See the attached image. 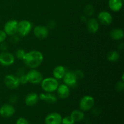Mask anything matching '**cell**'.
<instances>
[{
    "instance_id": "16",
    "label": "cell",
    "mask_w": 124,
    "mask_h": 124,
    "mask_svg": "<svg viewBox=\"0 0 124 124\" xmlns=\"http://www.w3.org/2000/svg\"><path fill=\"white\" fill-rule=\"evenodd\" d=\"M39 98L40 100L43 101L48 104H53L57 101L56 96L53 93H49V92L41 93L39 95Z\"/></svg>"
},
{
    "instance_id": "4",
    "label": "cell",
    "mask_w": 124,
    "mask_h": 124,
    "mask_svg": "<svg viewBox=\"0 0 124 124\" xmlns=\"http://www.w3.org/2000/svg\"><path fill=\"white\" fill-rule=\"evenodd\" d=\"M32 29V25L27 20H22L18 23L17 32L20 36H25L29 35Z\"/></svg>"
},
{
    "instance_id": "10",
    "label": "cell",
    "mask_w": 124,
    "mask_h": 124,
    "mask_svg": "<svg viewBox=\"0 0 124 124\" xmlns=\"http://www.w3.org/2000/svg\"><path fill=\"white\" fill-rule=\"evenodd\" d=\"M15 113L14 107L10 104L2 105L0 108V115L3 117H10L13 116Z\"/></svg>"
},
{
    "instance_id": "12",
    "label": "cell",
    "mask_w": 124,
    "mask_h": 124,
    "mask_svg": "<svg viewBox=\"0 0 124 124\" xmlns=\"http://www.w3.org/2000/svg\"><path fill=\"white\" fill-rule=\"evenodd\" d=\"M61 115L56 112H53L47 115L44 120L46 124H61Z\"/></svg>"
},
{
    "instance_id": "3",
    "label": "cell",
    "mask_w": 124,
    "mask_h": 124,
    "mask_svg": "<svg viewBox=\"0 0 124 124\" xmlns=\"http://www.w3.org/2000/svg\"><path fill=\"white\" fill-rule=\"evenodd\" d=\"M94 103H95V101L93 96L86 95L81 98L79 102V107L81 111H88L93 107Z\"/></svg>"
},
{
    "instance_id": "31",
    "label": "cell",
    "mask_w": 124,
    "mask_h": 124,
    "mask_svg": "<svg viewBox=\"0 0 124 124\" xmlns=\"http://www.w3.org/2000/svg\"><path fill=\"white\" fill-rule=\"evenodd\" d=\"M7 47H8V46H7V44L5 43L4 41L1 42V44H0V49L2 51H3V52H4V51L7 49Z\"/></svg>"
},
{
    "instance_id": "8",
    "label": "cell",
    "mask_w": 124,
    "mask_h": 124,
    "mask_svg": "<svg viewBox=\"0 0 124 124\" xmlns=\"http://www.w3.org/2000/svg\"><path fill=\"white\" fill-rule=\"evenodd\" d=\"M18 23L16 20L12 19L9 20L5 24L4 27V31H5L7 35L13 36L17 33V27Z\"/></svg>"
},
{
    "instance_id": "18",
    "label": "cell",
    "mask_w": 124,
    "mask_h": 124,
    "mask_svg": "<svg viewBox=\"0 0 124 124\" xmlns=\"http://www.w3.org/2000/svg\"><path fill=\"white\" fill-rule=\"evenodd\" d=\"M66 69L62 65H58L53 70V76L57 80L62 79L66 73Z\"/></svg>"
},
{
    "instance_id": "27",
    "label": "cell",
    "mask_w": 124,
    "mask_h": 124,
    "mask_svg": "<svg viewBox=\"0 0 124 124\" xmlns=\"http://www.w3.org/2000/svg\"><path fill=\"white\" fill-rule=\"evenodd\" d=\"M74 73H75V76L78 79H80L83 78L84 76V73L83 71L81 70H77L76 71H73Z\"/></svg>"
},
{
    "instance_id": "2",
    "label": "cell",
    "mask_w": 124,
    "mask_h": 124,
    "mask_svg": "<svg viewBox=\"0 0 124 124\" xmlns=\"http://www.w3.org/2000/svg\"><path fill=\"white\" fill-rule=\"evenodd\" d=\"M40 84L42 89L45 92H49V93H53L56 91L59 85L58 80L53 77L43 79Z\"/></svg>"
},
{
    "instance_id": "15",
    "label": "cell",
    "mask_w": 124,
    "mask_h": 124,
    "mask_svg": "<svg viewBox=\"0 0 124 124\" xmlns=\"http://www.w3.org/2000/svg\"><path fill=\"white\" fill-rule=\"evenodd\" d=\"M39 98V95L36 93H30L25 96V104L29 107H32L38 102Z\"/></svg>"
},
{
    "instance_id": "26",
    "label": "cell",
    "mask_w": 124,
    "mask_h": 124,
    "mask_svg": "<svg viewBox=\"0 0 124 124\" xmlns=\"http://www.w3.org/2000/svg\"><path fill=\"white\" fill-rule=\"evenodd\" d=\"M19 81H20V84H25L28 82L27 77V75H25V74L21 75L19 76Z\"/></svg>"
},
{
    "instance_id": "23",
    "label": "cell",
    "mask_w": 124,
    "mask_h": 124,
    "mask_svg": "<svg viewBox=\"0 0 124 124\" xmlns=\"http://www.w3.org/2000/svg\"><path fill=\"white\" fill-rule=\"evenodd\" d=\"M94 7L90 4H88L85 7L84 13L86 16H92L94 13Z\"/></svg>"
},
{
    "instance_id": "28",
    "label": "cell",
    "mask_w": 124,
    "mask_h": 124,
    "mask_svg": "<svg viewBox=\"0 0 124 124\" xmlns=\"http://www.w3.org/2000/svg\"><path fill=\"white\" fill-rule=\"evenodd\" d=\"M124 88V84L123 81L118 82L116 85V90L117 92H122Z\"/></svg>"
},
{
    "instance_id": "32",
    "label": "cell",
    "mask_w": 124,
    "mask_h": 124,
    "mask_svg": "<svg viewBox=\"0 0 124 124\" xmlns=\"http://www.w3.org/2000/svg\"><path fill=\"white\" fill-rule=\"evenodd\" d=\"M10 101L12 103H15L17 101V97L16 95H12L10 98Z\"/></svg>"
},
{
    "instance_id": "11",
    "label": "cell",
    "mask_w": 124,
    "mask_h": 124,
    "mask_svg": "<svg viewBox=\"0 0 124 124\" xmlns=\"http://www.w3.org/2000/svg\"><path fill=\"white\" fill-rule=\"evenodd\" d=\"M98 22L104 25H109L112 23L113 16L107 11H102L98 15Z\"/></svg>"
},
{
    "instance_id": "33",
    "label": "cell",
    "mask_w": 124,
    "mask_h": 124,
    "mask_svg": "<svg viewBox=\"0 0 124 124\" xmlns=\"http://www.w3.org/2000/svg\"><path fill=\"white\" fill-rule=\"evenodd\" d=\"M81 21L82 22V23H87V16L84 15L82 16L81 17Z\"/></svg>"
},
{
    "instance_id": "19",
    "label": "cell",
    "mask_w": 124,
    "mask_h": 124,
    "mask_svg": "<svg viewBox=\"0 0 124 124\" xmlns=\"http://www.w3.org/2000/svg\"><path fill=\"white\" fill-rule=\"evenodd\" d=\"M108 7L113 12H119L122 9L123 7V1L122 0H109Z\"/></svg>"
},
{
    "instance_id": "22",
    "label": "cell",
    "mask_w": 124,
    "mask_h": 124,
    "mask_svg": "<svg viewBox=\"0 0 124 124\" xmlns=\"http://www.w3.org/2000/svg\"><path fill=\"white\" fill-rule=\"evenodd\" d=\"M120 54L117 51L113 50L110 52L107 55V59L111 62H115L119 59Z\"/></svg>"
},
{
    "instance_id": "1",
    "label": "cell",
    "mask_w": 124,
    "mask_h": 124,
    "mask_svg": "<svg viewBox=\"0 0 124 124\" xmlns=\"http://www.w3.org/2000/svg\"><path fill=\"white\" fill-rule=\"evenodd\" d=\"M43 60V54L38 50H32L25 53L23 59L25 65L31 69H35L39 67Z\"/></svg>"
},
{
    "instance_id": "20",
    "label": "cell",
    "mask_w": 124,
    "mask_h": 124,
    "mask_svg": "<svg viewBox=\"0 0 124 124\" xmlns=\"http://www.w3.org/2000/svg\"><path fill=\"white\" fill-rule=\"evenodd\" d=\"M110 37L114 40L118 41L124 38V31L121 29H113L110 33Z\"/></svg>"
},
{
    "instance_id": "13",
    "label": "cell",
    "mask_w": 124,
    "mask_h": 124,
    "mask_svg": "<svg viewBox=\"0 0 124 124\" xmlns=\"http://www.w3.org/2000/svg\"><path fill=\"white\" fill-rule=\"evenodd\" d=\"M34 35L39 39H45L48 36L49 31L47 27L44 25H37L33 29Z\"/></svg>"
},
{
    "instance_id": "29",
    "label": "cell",
    "mask_w": 124,
    "mask_h": 124,
    "mask_svg": "<svg viewBox=\"0 0 124 124\" xmlns=\"http://www.w3.org/2000/svg\"><path fill=\"white\" fill-rule=\"evenodd\" d=\"M16 124H29V122L24 117H19L17 119Z\"/></svg>"
},
{
    "instance_id": "7",
    "label": "cell",
    "mask_w": 124,
    "mask_h": 124,
    "mask_svg": "<svg viewBox=\"0 0 124 124\" xmlns=\"http://www.w3.org/2000/svg\"><path fill=\"white\" fill-rule=\"evenodd\" d=\"M15 56L8 52H3L0 54V64L2 66H10L14 63Z\"/></svg>"
},
{
    "instance_id": "25",
    "label": "cell",
    "mask_w": 124,
    "mask_h": 124,
    "mask_svg": "<svg viewBox=\"0 0 124 124\" xmlns=\"http://www.w3.org/2000/svg\"><path fill=\"white\" fill-rule=\"evenodd\" d=\"M25 52L24 50L19 49V50H18L16 52L15 56L18 59L23 60V58H24V56H25Z\"/></svg>"
},
{
    "instance_id": "5",
    "label": "cell",
    "mask_w": 124,
    "mask_h": 124,
    "mask_svg": "<svg viewBox=\"0 0 124 124\" xmlns=\"http://www.w3.org/2000/svg\"><path fill=\"white\" fill-rule=\"evenodd\" d=\"M28 82L33 84H40L43 79V76L40 71L35 69H31L26 74Z\"/></svg>"
},
{
    "instance_id": "6",
    "label": "cell",
    "mask_w": 124,
    "mask_h": 124,
    "mask_svg": "<svg viewBox=\"0 0 124 124\" xmlns=\"http://www.w3.org/2000/svg\"><path fill=\"white\" fill-rule=\"evenodd\" d=\"M4 82L9 89L14 90L18 88L20 84L19 77L13 75H7L5 76Z\"/></svg>"
},
{
    "instance_id": "9",
    "label": "cell",
    "mask_w": 124,
    "mask_h": 124,
    "mask_svg": "<svg viewBox=\"0 0 124 124\" xmlns=\"http://www.w3.org/2000/svg\"><path fill=\"white\" fill-rule=\"evenodd\" d=\"M62 79L64 84L69 86V87H74L76 86L78 80L73 71H67Z\"/></svg>"
},
{
    "instance_id": "21",
    "label": "cell",
    "mask_w": 124,
    "mask_h": 124,
    "mask_svg": "<svg viewBox=\"0 0 124 124\" xmlns=\"http://www.w3.org/2000/svg\"><path fill=\"white\" fill-rule=\"evenodd\" d=\"M70 117L73 119L75 122H80L84 118V113L82 111L79 110H73L70 114Z\"/></svg>"
},
{
    "instance_id": "17",
    "label": "cell",
    "mask_w": 124,
    "mask_h": 124,
    "mask_svg": "<svg viewBox=\"0 0 124 124\" xmlns=\"http://www.w3.org/2000/svg\"><path fill=\"white\" fill-rule=\"evenodd\" d=\"M87 26L88 31L90 33H96L99 30V23L94 18H90L87 21Z\"/></svg>"
},
{
    "instance_id": "14",
    "label": "cell",
    "mask_w": 124,
    "mask_h": 124,
    "mask_svg": "<svg viewBox=\"0 0 124 124\" xmlns=\"http://www.w3.org/2000/svg\"><path fill=\"white\" fill-rule=\"evenodd\" d=\"M57 91V95L60 99H65L70 96V89L69 86L65 84H61L58 85Z\"/></svg>"
},
{
    "instance_id": "24",
    "label": "cell",
    "mask_w": 124,
    "mask_h": 124,
    "mask_svg": "<svg viewBox=\"0 0 124 124\" xmlns=\"http://www.w3.org/2000/svg\"><path fill=\"white\" fill-rule=\"evenodd\" d=\"M75 121L70 117V116H67L62 119L61 124H75Z\"/></svg>"
},
{
    "instance_id": "30",
    "label": "cell",
    "mask_w": 124,
    "mask_h": 124,
    "mask_svg": "<svg viewBox=\"0 0 124 124\" xmlns=\"http://www.w3.org/2000/svg\"><path fill=\"white\" fill-rule=\"evenodd\" d=\"M7 38V34L4 30H0V43L4 42Z\"/></svg>"
}]
</instances>
